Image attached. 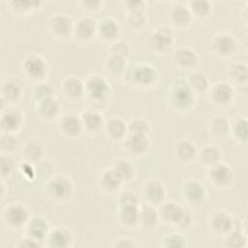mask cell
Returning <instances> with one entry per match:
<instances>
[{"label":"cell","instance_id":"52","mask_svg":"<svg viewBox=\"0 0 248 248\" xmlns=\"http://www.w3.org/2000/svg\"><path fill=\"white\" fill-rule=\"evenodd\" d=\"M12 5H15V9L16 11H20V12H27L30 10V8H36L37 6L41 5V2L38 1H32V2H27V1H14L11 2Z\"/></svg>","mask_w":248,"mask_h":248},{"label":"cell","instance_id":"24","mask_svg":"<svg viewBox=\"0 0 248 248\" xmlns=\"http://www.w3.org/2000/svg\"><path fill=\"white\" fill-rule=\"evenodd\" d=\"M49 28L57 36H66L74 31L72 19L65 15H55L49 19Z\"/></svg>","mask_w":248,"mask_h":248},{"label":"cell","instance_id":"53","mask_svg":"<svg viewBox=\"0 0 248 248\" xmlns=\"http://www.w3.org/2000/svg\"><path fill=\"white\" fill-rule=\"evenodd\" d=\"M112 247H127V248H131V247H138V243L136 242L135 239L128 237V236H122L117 238L114 243L112 244Z\"/></svg>","mask_w":248,"mask_h":248},{"label":"cell","instance_id":"3","mask_svg":"<svg viewBox=\"0 0 248 248\" xmlns=\"http://www.w3.org/2000/svg\"><path fill=\"white\" fill-rule=\"evenodd\" d=\"M46 193L56 202H68L74 195V184L64 175H55L46 183Z\"/></svg>","mask_w":248,"mask_h":248},{"label":"cell","instance_id":"39","mask_svg":"<svg viewBox=\"0 0 248 248\" xmlns=\"http://www.w3.org/2000/svg\"><path fill=\"white\" fill-rule=\"evenodd\" d=\"M187 83L195 93L205 91L209 85L207 77L201 72L192 73L188 78Z\"/></svg>","mask_w":248,"mask_h":248},{"label":"cell","instance_id":"49","mask_svg":"<svg viewBox=\"0 0 248 248\" xmlns=\"http://www.w3.org/2000/svg\"><path fill=\"white\" fill-rule=\"evenodd\" d=\"M139 205V198L132 191H124L118 197V206Z\"/></svg>","mask_w":248,"mask_h":248},{"label":"cell","instance_id":"34","mask_svg":"<svg viewBox=\"0 0 248 248\" xmlns=\"http://www.w3.org/2000/svg\"><path fill=\"white\" fill-rule=\"evenodd\" d=\"M111 169L117 173V175L122 179L123 182L132 180L135 175L134 165L129 160H126V159L116 160L112 164Z\"/></svg>","mask_w":248,"mask_h":248},{"label":"cell","instance_id":"32","mask_svg":"<svg viewBox=\"0 0 248 248\" xmlns=\"http://www.w3.org/2000/svg\"><path fill=\"white\" fill-rule=\"evenodd\" d=\"M197 155L200 161L202 162V164L208 167H212L217 163L221 162V157H222L221 150L215 145L203 146Z\"/></svg>","mask_w":248,"mask_h":248},{"label":"cell","instance_id":"7","mask_svg":"<svg viewBox=\"0 0 248 248\" xmlns=\"http://www.w3.org/2000/svg\"><path fill=\"white\" fill-rule=\"evenodd\" d=\"M183 199L192 205L202 204L206 198L204 186L198 180H188L182 186Z\"/></svg>","mask_w":248,"mask_h":248},{"label":"cell","instance_id":"55","mask_svg":"<svg viewBox=\"0 0 248 248\" xmlns=\"http://www.w3.org/2000/svg\"><path fill=\"white\" fill-rule=\"evenodd\" d=\"M21 173L22 175H24L26 178H34L35 176V170L33 169V167L29 164V162H25L21 165Z\"/></svg>","mask_w":248,"mask_h":248},{"label":"cell","instance_id":"27","mask_svg":"<svg viewBox=\"0 0 248 248\" xmlns=\"http://www.w3.org/2000/svg\"><path fill=\"white\" fill-rule=\"evenodd\" d=\"M80 118L83 128L90 133H97L103 127H105V122L102 115L97 110L92 108L84 111Z\"/></svg>","mask_w":248,"mask_h":248},{"label":"cell","instance_id":"38","mask_svg":"<svg viewBox=\"0 0 248 248\" xmlns=\"http://www.w3.org/2000/svg\"><path fill=\"white\" fill-rule=\"evenodd\" d=\"M23 154L28 161L37 162L44 155V146L39 140H30L25 144Z\"/></svg>","mask_w":248,"mask_h":248},{"label":"cell","instance_id":"2","mask_svg":"<svg viewBox=\"0 0 248 248\" xmlns=\"http://www.w3.org/2000/svg\"><path fill=\"white\" fill-rule=\"evenodd\" d=\"M84 88L90 101L95 104L105 103L110 94L109 82L105 77L98 74H92L87 77L84 82Z\"/></svg>","mask_w":248,"mask_h":248},{"label":"cell","instance_id":"16","mask_svg":"<svg viewBox=\"0 0 248 248\" xmlns=\"http://www.w3.org/2000/svg\"><path fill=\"white\" fill-rule=\"evenodd\" d=\"M124 147L134 155H141L149 147V139L147 135L128 133L124 138Z\"/></svg>","mask_w":248,"mask_h":248},{"label":"cell","instance_id":"45","mask_svg":"<svg viewBox=\"0 0 248 248\" xmlns=\"http://www.w3.org/2000/svg\"><path fill=\"white\" fill-rule=\"evenodd\" d=\"M126 22L131 29H140L144 26L146 17L142 12H129Z\"/></svg>","mask_w":248,"mask_h":248},{"label":"cell","instance_id":"43","mask_svg":"<svg viewBox=\"0 0 248 248\" xmlns=\"http://www.w3.org/2000/svg\"><path fill=\"white\" fill-rule=\"evenodd\" d=\"M128 133L147 135L150 131L149 123L143 118H134L127 124Z\"/></svg>","mask_w":248,"mask_h":248},{"label":"cell","instance_id":"5","mask_svg":"<svg viewBox=\"0 0 248 248\" xmlns=\"http://www.w3.org/2000/svg\"><path fill=\"white\" fill-rule=\"evenodd\" d=\"M170 101L175 108L185 110L193 105L195 92L190 88L187 81H178L171 88Z\"/></svg>","mask_w":248,"mask_h":248},{"label":"cell","instance_id":"26","mask_svg":"<svg viewBox=\"0 0 248 248\" xmlns=\"http://www.w3.org/2000/svg\"><path fill=\"white\" fill-rule=\"evenodd\" d=\"M22 93L23 88L16 78L6 79L2 84V99L7 102H17L22 96Z\"/></svg>","mask_w":248,"mask_h":248},{"label":"cell","instance_id":"6","mask_svg":"<svg viewBox=\"0 0 248 248\" xmlns=\"http://www.w3.org/2000/svg\"><path fill=\"white\" fill-rule=\"evenodd\" d=\"M212 49L222 57H230L237 50V43L233 36L228 33L216 34L211 42Z\"/></svg>","mask_w":248,"mask_h":248},{"label":"cell","instance_id":"1","mask_svg":"<svg viewBox=\"0 0 248 248\" xmlns=\"http://www.w3.org/2000/svg\"><path fill=\"white\" fill-rule=\"evenodd\" d=\"M159 215L165 223L180 230H187L193 224L191 212L175 202H164L159 209Z\"/></svg>","mask_w":248,"mask_h":248},{"label":"cell","instance_id":"19","mask_svg":"<svg viewBox=\"0 0 248 248\" xmlns=\"http://www.w3.org/2000/svg\"><path fill=\"white\" fill-rule=\"evenodd\" d=\"M210 93L213 102L221 106L229 105L232 101L234 95L232 87L229 83L223 81L215 83L211 88Z\"/></svg>","mask_w":248,"mask_h":248},{"label":"cell","instance_id":"15","mask_svg":"<svg viewBox=\"0 0 248 248\" xmlns=\"http://www.w3.org/2000/svg\"><path fill=\"white\" fill-rule=\"evenodd\" d=\"M132 78L138 85L150 86L156 82L158 78V72L151 65L141 64L134 69L132 72Z\"/></svg>","mask_w":248,"mask_h":248},{"label":"cell","instance_id":"20","mask_svg":"<svg viewBox=\"0 0 248 248\" xmlns=\"http://www.w3.org/2000/svg\"><path fill=\"white\" fill-rule=\"evenodd\" d=\"M97 32L96 21L91 17H81L74 24V33L77 38L82 41H88Z\"/></svg>","mask_w":248,"mask_h":248},{"label":"cell","instance_id":"40","mask_svg":"<svg viewBox=\"0 0 248 248\" xmlns=\"http://www.w3.org/2000/svg\"><path fill=\"white\" fill-rule=\"evenodd\" d=\"M188 244V239L186 236H184L181 233H169L166 234L164 237H162L161 239V246L170 248V247H179V248H183V247H187Z\"/></svg>","mask_w":248,"mask_h":248},{"label":"cell","instance_id":"14","mask_svg":"<svg viewBox=\"0 0 248 248\" xmlns=\"http://www.w3.org/2000/svg\"><path fill=\"white\" fill-rule=\"evenodd\" d=\"M172 43H173L172 29L166 25L157 27L151 36L152 46L158 51H166L171 46Z\"/></svg>","mask_w":248,"mask_h":248},{"label":"cell","instance_id":"28","mask_svg":"<svg viewBox=\"0 0 248 248\" xmlns=\"http://www.w3.org/2000/svg\"><path fill=\"white\" fill-rule=\"evenodd\" d=\"M105 130L108 136L112 140H124L128 134L127 124L117 117H112L105 123Z\"/></svg>","mask_w":248,"mask_h":248},{"label":"cell","instance_id":"50","mask_svg":"<svg viewBox=\"0 0 248 248\" xmlns=\"http://www.w3.org/2000/svg\"><path fill=\"white\" fill-rule=\"evenodd\" d=\"M130 52V47L125 42H115L110 47V53L127 57Z\"/></svg>","mask_w":248,"mask_h":248},{"label":"cell","instance_id":"47","mask_svg":"<svg viewBox=\"0 0 248 248\" xmlns=\"http://www.w3.org/2000/svg\"><path fill=\"white\" fill-rule=\"evenodd\" d=\"M53 93V88L50 86V84L47 83H40L34 89V97L38 100V102L48 98H52Z\"/></svg>","mask_w":248,"mask_h":248},{"label":"cell","instance_id":"4","mask_svg":"<svg viewBox=\"0 0 248 248\" xmlns=\"http://www.w3.org/2000/svg\"><path fill=\"white\" fill-rule=\"evenodd\" d=\"M30 218L28 208L22 203L9 204L3 211V220L13 229H20L26 226Z\"/></svg>","mask_w":248,"mask_h":248},{"label":"cell","instance_id":"30","mask_svg":"<svg viewBox=\"0 0 248 248\" xmlns=\"http://www.w3.org/2000/svg\"><path fill=\"white\" fill-rule=\"evenodd\" d=\"M64 94L71 99L79 98L85 91L84 83L77 77H68L62 83Z\"/></svg>","mask_w":248,"mask_h":248},{"label":"cell","instance_id":"31","mask_svg":"<svg viewBox=\"0 0 248 248\" xmlns=\"http://www.w3.org/2000/svg\"><path fill=\"white\" fill-rule=\"evenodd\" d=\"M123 183L122 179L110 168L103 170L100 175V185L107 192H114L118 190Z\"/></svg>","mask_w":248,"mask_h":248},{"label":"cell","instance_id":"54","mask_svg":"<svg viewBox=\"0 0 248 248\" xmlns=\"http://www.w3.org/2000/svg\"><path fill=\"white\" fill-rule=\"evenodd\" d=\"M129 12H142L145 6L143 1H128L125 2Z\"/></svg>","mask_w":248,"mask_h":248},{"label":"cell","instance_id":"10","mask_svg":"<svg viewBox=\"0 0 248 248\" xmlns=\"http://www.w3.org/2000/svg\"><path fill=\"white\" fill-rule=\"evenodd\" d=\"M144 199L151 204H162L165 202L167 191L164 184L157 179H150L143 185L142 189Z\"/></svg>","mask_w":248,"mask_h":248},{"label":"cell","instance_id":"12","mask_svg":"<svg viewBox=\"0 0 248 248\" xmlns=\"http://www.w3.org/2000/svg\"><path fill=\"white\" fill-rule=\"evenodd\" d=\"M74 237L72 232L65 227H55L50 229L46 239V245L49 247L66 248L72 245Z\"/></svg>","mask_w":248,"mask_h":248},{"label":"cell","instance_id":"8","mask_svg":"<svg viewBox=\"0 0 248 248\" xmlns=\"http://www.w3.org/2000/svg\"><path fill=\"white\" fill-rule=\"evenodd\" d=\"M23 71L33 79H43L48 73V66L43 57L30 55L23 61Z\"/></svg>","mask_w":248,"mask_h":248},{"label":"cell","instance_id":"13","mask_svg":"<svg viewBox=\"0 0 248 248\" xmlns=\"http://www.w3.org/2000/svg\"><path fill=\"white\" fill-rule=\"evenodd\" d=\"M26 234L35 238L36 240L42 242L46 241L47 234L50 231L48 222L41 216H35L31 217L29 221L27 222L26 226Z\"/></svg>","mask_w":248,"mask_h":248},{"label":"cell","instance_id":"42","mask_svg":"<svg viewBox=\"0 0 248 248\" xmlns=\"http://www.w3.org/2000/svg\"><path fill=\"white\" fill-rule=\"evenodd\" d=\"M230 78L237 82L243 83L247 80V66L243 63H234L229 68Z\"/></svg>","mask_w":248,"mask_h":248},{"label":"cell","instance_id":"35","mask_svg":"<svg viewBox=\"0 0 248 248\" xmlns=\"http://www.w3.org/2000/svg\"><path fill=\"white\" fill-rule=\"evenodd\" d=\"M209 128L215 137H225L231 132L230 121L223 116H215L210 120Z\"/></svg>","mask_w":248,"mask_h":248},{"label":"cell","instance_id":"33","mask_svg":"<svg viewBox=\"0 0 248 248\" xmlns=\"http://www.w3.org/2000/svg\"><path fill=\"white\" fill-rule=\"evenodd\" d=\"M174 153L180 161L190 162L196 157L197 150L192 142L186 140H181L175 143Z\"/></svg>","mask_w":248,"mask_h":248},{"label":"cell","instance_id":"44","mask_svg":"<svg viewBox=\"0 0 248 248\" xmlns=\"http://www.w3.org/2000/svg\"><path fill=\"white\" fill-rule=\"evenodd\" d=\"M189 10L197 17H205L210 14L211 4L208 1H192Z\"/></svg>","mask_w":248,"mask_h":248},{"label":"cell","instance_id":"41","mask_svg":"<svg viewBox=\"0 0 248 248\" xmlns=\"http://www.w3.org/2000/svg\"><path fill=\"white\" fill-rule=\"evenodd\" d=\"M231 132L234 139L240 142H246L247 140V120L238 118L231 125Z\"/></svg>","mask_w":248,"mask_h":248},{"label":"cell","instance_id":"25","mask_svg":"<svg viewBox=\"0 0 248 248\" xmlns=\"http://www.w3.org/2000/svg\"><path fill=\"white\" fill-rule=\"evenodd\" d=\"M97 31L105 41H114L119 37L120 27L113 18L106 17L97 25Z\"/></svg>","mask_w":248,"mask_h":248},{"label":"cell","instance_id":"46","mask_svg":"<svg viewBox=\"0 0 248 248\" xmlns=\"http://www.w3.org/2000/svg\"><path fill=\"white\" fill-rule=\"evenodd\" d=\"M1 149L5 152H13L17 146V140L12 133L3 132L1 135Z\"/></svg>","mask_w":248,"mask_h":248},{"label":"cell","instance_id":"36","mask_svg":"<svg viewBox=\"0 0 248 248\" xmlns=\"http://www.w3.org/2000/svg\"><path fill=\"white\" fill-rule=\"evenodd\" d=\"M192 14L189 9L184 6L173 7L170 11V20L177 26H185L190 23Z\"/></svg>","mask_w":248,"mask_h":248},{"label":"cell","instance_id":"22","mask_svg":"<svg viewBox=\"0 0 248 248\" xmlns=\"http://www.w3.org/2000/svg\"><path fill=\"white\" fill-rule=\"evenodd\" d=\"M174 60L183 69H194L199 63L197 52L186 46H182L174 52Z\"/></svg>","mask_w":248,"mask_h":248},{"label":"cell","instance_id":"56","mask_svg":"<svg viewBox=\"0 0 248 248\" xmlns=\"http://www.w3.org/2000/svg\"><path fill=\"white\" fill-rule=\"evenodd\" d=\"M82 4L86 7V9H89V10H94V9H98V7L102 4L101 2L99 1H85V2H82Z\"/></svg>","mask_w":248,"mask_h":248},{"label":"cell","instance_id":"18","mask_svg":"<svg viewBox=\"0 0 248 248\" xmlns=\"http://www.w3.org/2000/svg\"><path fill=\"white\" fill-rule=\"evenodd\" d=\"M59 127L61 132L70 138L78 136L83 129L81 118L75 113H67L63 115L60 119Z\"/></svg>","mask_w":248,"mask_h":248},{"label":"cell","instance_id":"29","mask_svg":"<svg viewBox=\"0 0 248 248\" xmlns=\"http://www.w3.org/2000/svg\"><path fill=\"white\" fill-rule=\"evenodd\" d=\"M38 113L42 118L51 120L55 118L60 111V105L56 99L48 98L38 102Z\"/></svg>","mask_w":248,"mask_h":248},{"label":"cell","instance_id":"21","mask_svg":"<svg viewBox=\"0 0 248 248\" xmlns=\"http://www.w3.org/2000/svg\"><path fill=\"white\" fill-rule=\"evenodd\" d=\"M160 221L159 211H157L153 205L140 206V219L139 225L146 230H152L157 227Z\"/></svg>","mask_w":248,"mask_h":248},{"label":"cell","instance_id":"37","mask_svg":"<svg viewBox=\"0 0 248 248\" xmlns=\"http://www.w3.org/2000/svg\"><path fill=\"white\" fill-rule=\"evenodd\" d=\"M105 67L108 72L112 75L121 74L126 68V58L116 54H109L105 62Z\"/></svg>","mask_w":248,"mask_h":248},{"label":"cell","instance_id":"48","mask_svg":"<svg viewBox=\"0 0 248 248\" xmlns=\"http://www.w3.org/2000/svg\"><path fill=\"white\" fill-rule=\"evenodd\" d=\"M0 168H1V175L2 178H5L6 176H10L15 169V161L10 155H2L1 156V163H0Z\"/></svg>","mask_w":248,"mask_h":248},{"label":"cell","instance_id":"11","mask_svg":"<svg viewBox=\"0 0 248 248\" xmlns=\"http://www.w3.org/2000/svg\"><path fill=\"white\" fill-rule=\"evenodd\" d=\"M208 177L214 185L225 187L232 183L234 175L232 169L229 165L219 162L216 165L210 167Z\"/></svg>","mask_w":248,"mask_h":248},{"label":"cell","instance_id":"51","mask_svg":"<svg viewBox=\"0 0 248 248\" xmlns=\"http://www.w3.org/2000/svg\"><path fill=\"white\" fill-rule=\"evenodd\" d=\"M15 246L16 247H27V248H32V247H41V246H44V244L38 240H36L35 238L29 236V235H25V236H22L21 238H19L16 243L15 244Z\"/></svg>","mask_w":248,"mask_h":248},{"label":"cell","instance_id":"17","mask_svg":"<svg viewBox=\"0 0 248 248\" xmlns=\"http://www.w3.org/2000/svg\"><path fill=\"white\" fill-rule=\"evenodd\" d=\"M23 121L22 113L16 108H8L2 112L1 128L5 133L14 134L17 131Z\"/></svg>","mask_w":248,"mask_h":248},{"label":"cell","instance_id":"23","mask_svg":"<svg viewBox=\"0 0 248 248\" xmlns=\"http://www.w3.org/2000/svg\"><path fill=\"white\" fill-rule=\"evenodd\" d=\"M118 219L119 222L127 228L138 226L140 219V205L119 206Z\"/></svg>","mask_w":248,"mask_h":248},{"label":"cell","instance_id":"9","mask_svg":"<svg viewBox=\"0 0 248 248\" xmlns=\"http://www.w3.org/2000/svg\"><path fill=\"white\" fill-rule=\"evenodd\" d=\"M235 219H233L227 211L217 210L213 212L209 219V225L212 231L219 235H226L234 227Z\"/></svg>","mask_w":248,"mask_h":248}]
</instances>
